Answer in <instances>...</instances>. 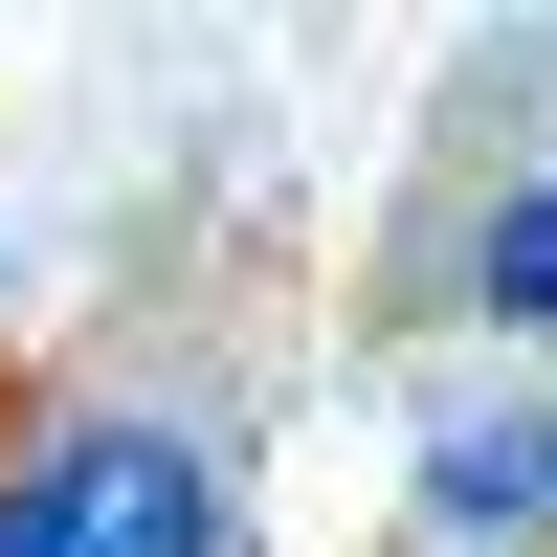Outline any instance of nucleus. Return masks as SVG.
I'll list each match as a JSON object with an SVG mask.
<instances>
[{"mask_svg": "<svg viewBox=\"0 0 557 557\" xmlns=\"http://www.w3.org/2000/svg\"><path fill=\"white\" fill-rule=\"evenodd\" d=\"M469 312L557 357V178H513V201H469Z\"/></svg>", "mask_w": 557, "mask_h": 557, "instance_id": "nucleus-3", "label": "nucleus"}, {"mask_svg": "<svg viewBox=\"0 0 557 557\" xmlns=\"http://www.w3.org/2000/svg\"><path fill=\"white\" fill-rule=\"evenodd\" d=\"M424 535L557 557V401H424Z\"/></svg>", "mask_w": 557, "mask_h": 557, "instance_id": "nucleus-2", "label": "nucleus"}, {"mask_svg": "<svg viewBox=\"0 0 557 557\" xmlns=\"http://www.w3.org/2000/svg\"><path fill=\"white\" fill-rule=\"evenodd\" d=\"M0 557H246V491L157 401H67L0 446Z\"/></svg>", "mask_w": 557, "mask_h": 557, "instance_id": "nucleus-1", "label": "nucleus"}]
</instances>
